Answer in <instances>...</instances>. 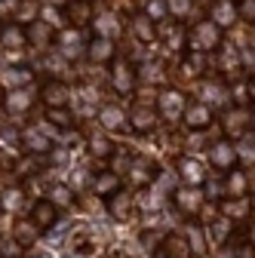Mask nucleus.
Listing matches in <instances>:
<instances>
[{"label": "nucleus", "instance_id": "obj_16", "mask_svg": "<svg viewBox=\"0 0 255 258\" xmlns=\"http://www.w3.org/2000/svg\"><path fill=\"white\" fill-rule=\"evenodd\" d=\"M126 120H130V126L136 129V133H154L157 129V120H160V114H157V108H133L130 114H126Z\"/></svg>", "mask_w": 255, "mask_h": 258}, {"label": "nucleus", "instance_id": "obj_9", "mask_svg": "<svg viewBox=\"0 0 255 258\" xmlns=\"http://www.w3.org/2000/svg\"><path fill=\"white\" fill-rule=\"evenodd\" d=\"M209 19L221 28V31H228L240 22L237 16V0H212L209 4Z\"/></svg>", "mask_w": 255, "mask_h": 258}, {"label": "nucleus", "instance_id": "obj_43", "mask_svg": "<svg viewBox=\"0 0 255 258\" xmlns=\"http://www.w3.org/2000/svg\"><path fill=\"white\" fill-rule=\"evenodd\" d=\"M166 10H169V13L181 22V19L190 13V0H166Z\"/></svg>", "mask_w": 255, "mask_h": 258}, {"label": "nucleus", "instance_id": "obj_30", "mask_svg": "<svg viewBox=\"0 0 255 258\" xmlns=\"http://www.w3.org/2000/svg\"><path fill=\"white\" fill-rule=\"evenodd\" d=\"M252 123V117L243 111V108H237L234 105V111L231 114H225V133H231V136H237V133H246V126Z\"/></svg>", "mask_w": 255, "mask_h": 258}, {"label": "nucleus", "instance_id": "obj_1", "mask_svg": "<svg viewBox=\"0 0 255 258\" xmlns=\"http://www.w3.org/2000/svg\"><path fill=\"white\" fill-rule=\"evenodd\" d=\"M225 37H221V28L212 19H200L194 28L187 31V49H197V52H212L221 49Z\"/></svg>", "mask_w": 255, "mask_h": 258}, {"label": "nucleus", "instance_id": "obj_4", "mask_svg": "<svg viewBox=\"0 0 255 258\" xmlns=\"http://www.w3.org/2000/svg\"><path fill=\"white\" fill-rule=\"evenodd\" d=\"M61 16H65V22L71 28H80L83 31L95 19V0H68V4L61 7Z\"/></svg>", "mask_w": 255, "mask_h": 258}, {"label": "nucleus", "instance_id": "obj_28", "mask_svg": "<svg viewBox=\"0 0 255 258\" xmlns=\"http://www.w3.org/2000/svg\"><path fill=\"white\" fill-rule=\"evenodd\" d=\"M31 80V71L25 68V64H16V68H4V74H0V83H4L7 89H19Z\"/></svg>", "mask_w": 255, "mask_h": 258}, {"label": "nucleus", "instance_id": "obj_46", "mask_svg": "<svg viewBox=\"0 0 255 258\" xmlns=\"http://www.w3.org/2000/svg\"><path fill=\"white\" fill-rule=\"evenodd\" d=\"M160 240H163V234H157V231H145V234H142V246L151 249V252L160 249Z\"/></svg>", "mask_w": 255, "mask_h": 258}, {"label": "nucleus", "instance_id": "obj_19", "mask_svg": "<svg viewBox=\"0 0 255 258\" xmlns=\"http://www.w3.org/2000/svg\"><path fill=\"white\" fill-rule=\"evenodd\" d=\"M92 190L99 194L102 200H108L114 190H120V172H108V169L95 172V178H92Z\"/></svg>", "mask_w": 255, "mask_h": 258}, {"label": "nucleus", "instance_id": "obj_35", "mask_svg": "<svg viewBox=\"0 0 255 258\" xmlns=\"http://www.w3.org/2000/svg\"><path fill=\"white\" fill-rule=\"evenodd\" d=\"M0 206H4V212H19L25 206V187H7L0 194Z\"/></svg>", "mask_w": 255, "mask_h": 258}, {"label": "nucleus", "instance_id": "obj_29", "mask_svg": "<svg viewBox=\"0 0 255 258\" xmlns=\"http://www.w3.org/2000/svg\"><path fill=\"white\" fill-rule=\"evenodd\" d=\"M206 52H197V49H187L184 52V61H181V71L187 74V77H203V71H206V58H203Z\"/></svg>", "mask_w": 255, "mask_h": 258}, {"label": "nucleus", "instance_id": "obj_54", "mask_svg": "<svg viewBox=\"0 0 255 258\" xmlns=\"http://www.w3.org/2000/svg\"><path fill=\"white\" fill-rule=\"evenodd\" d=\"M19 258H25V255H19Z\"/></svg>", "mask_w": 255, "mask_h": 258}, {"label": "nucleus", "instance_id": "obj_40", "mask_svg": "<svg viewBox=\"0 0 255 258\" xmlns=\"http://www.w3.org/2000/svg\"><path fill=\"white\" fill-rule=\"evenodd\" d=\"M166 43H169L172 49H181V46L187 43V31H184V25H181V22H175V25L166 31Z\"/></svg>", "mask_w": 255, "mask_h": 258}, {"label": "nucleus", "instance_id": "obj_34", "mask_svg": "<svg viewBox=\"0 0 255 258\" xmlns=\"http://www.w3.org/2000/svg\"><path fill=\"white\" fill-rule=\"evenodd\" d=\"M89 154L99 157V160H108V157L117 154V145H114L108 136H92V139H89Z\"/></svg>", "mask_w": 255, "mask_h": 258}, {"label": "nucleus", "instance_id": "obj_55", "mask_svg": "<svg viewBox=\"0 0 255 258\" xmlns=\"http://www.w3.org/2000/svg\"><path fill=\"white\" fill-rule=\"evenodd\" d=\"M74 258H77V255H74Z\"/></svg>", "mask_w": 255, "mask_h": 258}, {"label": "nucleus", "instance_id": "obj_15", "mask_svg": "<svg viewBox=\"0 0 255 258\" xmlns=\"http://www.w3.org/2000/svg\"><path fill=\"white\" fill-rule=\"evenodd\" d=\"M55 46H58L61 58L80 55V49H83V34H80V28H71V25H68L61 34H55Z\"/></svg>", "mask_w": 255, "mask_h": 258}, {"label": "nucleus", "instance_id": "obj_25", "mask_svg": "<svg viewBox=\"0 0 255 258\" xmlns=\"http://www.w3.org/2000/svg\"><path fill=\"white\" fill-rule=\"evenodd\" d=\"M225 187H228V197H243V194L249 190V175H246V169H228V181H225Z\"/></svg>", "mask_w": 255, "mask_h": 258}, {"label": "nucleus", "instance_id": "obj_32", "mask_svg": "<svg viewBox=\"0 0 255 258\" xmlns=\"http://www.w3.org/2000/svg\"><path fill=\"white\" fill-rule=\"evenodd\" d=\"M37 234H40V228H37V224L31 221V218H28V221H19V224H16V231H13V237H16L25 249H31V246L37 243Z\"/></svg>", "mask_w": 255, "mask_h": 258}, {"label": "nucleus", "instance_id": "obj_21", "mask_svg": "<svg viewBox=\"0 0 255 258\" xmlns=\"http://www.w3.org/2000/svg\"><path fill=\"white\" fill-rule=\"evenodd\" d=\"M52 37H55V34H52V28H49L46 19H37L34 25H28V43H34V46H49V43H55Z\"/></svg>", "mask_w": 255, "mask_h": 258}, {"label": "nucleus", "instance_id": "obj_47", "mask_svg": "<svg viewBox=\"0 0 255 258\" xmlns=\"http://www.w3.org/2000/svg\"><path fill=\"white\" fill-rule=\"evenodd\" d=\"M0 139H4L7 145H19L22 129H16V126H0Z\"/></svg>", "mask_w": 255, "mask_h": 258}, {"label": "nucleus", "instance_id": "obj_51", "mask_svg": "<svg viewBox=\"0 0 255 258\" xmlns=\"http://www.w3.org/2000/svg\"><path fill=\"white\" fill-rule=\"evenodd\" d=\"M4 92H7V86H4V83H0V102H4Z\"/></svg>", "mask_w": 255, "mask_h": 258}, {"label": "nucleus", "instance_id": "obj_52", "mask_svg": "<svg viewBox=\"0 0 255 258\" xmlns=\"http://www.w3.org/2000/svg\"><path fill=\"white\" fill-rule=\"evenodd\" d=\"M55 4H61V7H65V4H68V0H55Z\"/></svg>", "mask_w": 255, "mask_h": 258}, {"label": "nucleus", "instance_id": "obj_7", "mask_svg": "<svg viewBox=\"0 0 255 258\" xmlns=\"http://www.w3.org/2000/svg\"><path fill=\"white\" fill-rule=\"evenodd\" d=\"M40 102L46 108H68V102H71V86L65 80H55V77L46 80L43 89H40Z\"/></svg>", "mask_w": 255, "mask_h": 258}, {"label": "nucleus", "instance_id": "obj_12", "mask_svg": "<svg viewBox=\"0 0 255 258\" xmlns=\"http://www.w3.org/2000/svg\"><path fill=\"white\" fill-rule=\"evenodd\" d=\"M19 142H22V148H25L28 154H34V157H43V154L52 151V139H49L46 133H40V129H34V126H25Z\"/></svg>", "mask_w": 255, "mask_h": 258}, {"label": "nucleus", "instance_id": "obj_23", "mask_svg": "<svg viewBox=\"0 0 255 258\" xmlns=\"http://www.w3.org/2000/svg\"><path fill=\"white\" fill-rule=\"evenodd\" d=\"M99 123L105 126V129H123L126 123V111L120 108V105H105L102 111H99Z\"/></svg>", "mask_w": 255, "mask_h": 258}, {"label": "nucleus", "instance_id": "obj_6", "mask_svg": "<svg viewBox=\"0 0 255 258\" xmlns=\"http://www.w3.org/2000/svg\"><path fill=\"white\" fill-rule=\"evenodd\" d=\"M184 105H187V99H184V92H181V89H172V86H166V89H160V95H157V114H160V117H166V120H175V117H181Z\"/></svg>", "mask_w": 255, "mask_h": 258}, {"label": "nucleus", "instance_id": "obj_13", "mask_svg": "<svg viewBox=\"0 0 255 258\" xmlns=\"http://www.w3.org/2000/svg\"><path fill=\"white\" fill-rule=\"evenodd\" d=\"M130 28H133L136 40H139V43H145V46H151V43H157V40H160V31H157V22H151V19L142 13V10L133 16Z\"/></svg>", "mask_w": 255, "mask_h": 258}, {"label": "nucleus", "instance_id": "obj_27", "mask_svg": "<svg viewBox=\"0 0 255 258\" xmlns=\"http://www.w3.org/2000/svg\"><path fill=\"white\" fill-rule=\"evenodd\" d=\"M187 246H190V255H197V258H206L209 246H206V231L200 228V224H190L187 228Z\"/></svg>", "mask_w": 255, "mask_h": 258}, {"label": "nucleus", "instance_id": "obj_48", "mask_svg": "<svg viewBox=\"0 0 255 258\" xmlns=\"http://www.w3.org/2000/svg\"><path fill=\"white\" fill-rule=\"evenodd\" d=\"M246 89H249V102H255V77L246 83Z\"/></svg>", "mask_w": 255, "mask_h": 258}, {"label": "nucleus", "instance_id": "obj_17", "mask_svg": "<svg viewBox=\"0 0 255 258\" xmlns=\"http://www.w3.org/2000/svg\"><path fill=\"white\" fill-rule=\"evenodd\" d=\"M157 255H163V258H190L187 237H184V234H166V237L160 240V249H157Z\"/></svg>", "mask_w": 255, "mask_h": 258}, {"label": "nucleus", "instance_id": "obj_18", "mask_svg": "<svg viewBox=\"0 0 255 258\" xmlns=\"http://www.w3.org/2000/svg\"><path fill=\"white\" fill-rule=\"evenodd\" d=\"M108 203V212H111V218H117V221H123V218H130V209H133V194L130 190H114L111 197L105 200Z\"/></svg>", "mask_w": 255, "mask_h": 258}, {"label": "nucleus", "instance_id": "obj_50", "mask_svg": "<svg viewBox=\"0 0 255 258\" xmlns=\"http://www.w3.org/2000/svg\"><path fill=\"white\" fill-rule=\"evenodd\" d=\"M34 258H52V255H49V252H37Z\"/></svg>", "mask_w": 255, "mask_h": 258}, {"label": "nucleus", "instance_id": "obj_53", "mask_svg": "<svg viewBox=\"0 0 255 258\" xmlns=\"http://www.w3.org/2000/svg\"><path fill=\"white\" fill-rule=\"evenodd\" d=\"M0 215H4V206H0Z\"/></svg>", "mask_w": 255, "mask_h": 258}, {"label": "nucleus", "instance_id": "obj_41", "mask_svg": "<svg viewBox=\"0 0 255 258\" xmlns=\"http://www.w3.org/2000/svg\"><path fill=\"white\" fill-rule=\"evenodd\" d=\"M234 148H237V157H240V154L246 157V166H255V136H246V133H243V142L234 145Z\"/></svg>", "mask_w": 255, "mask_h": 258}, {"label": "nucleus", "instance_id": "obj_10", "mask_svg": "<svg viewBox=\"0 0 255 258\" xmlns=\"http://www.w3.org/2000/svg\"><path fill=\"white\" fill-rule=\"evenodd\" d=\"M209 163L215 166V169H234L237 166V148H234V142H212L209 145Z\"/></svg>", "mask_w": 255, "mask_h": 258}, {"label": "nucleus", "instance_id": "obj_33", "mask_svg": "<svg viewBox=\"0 0 255 258\" xmlns=\"http://www.w3.org/2000/svg\"><path fill=\"white\" fill-rule=\"evenodd\" d=\"M178 172L184 175V181H187V184H203V181H206L203 166L197 163V160H190V157H184L181 163H178Z\"/></svg>", "mask_w": 255, "mask_h": 258}, {"label": "nucleus", "instance_id": "obj_37", "mask_svg": "<svg viewBox=\"0 0 255 258\" xmlns=\"http://www.w3.org/2000/svg\"><path fill=\"white\" fill-rule=\"evenodd\" d=\"M142 13H145L151 22H157V25H160V22L169 16V10H166V0H142Z\"/></svg>", "mask_w": 255, "mask_h": 258}, {"label": "nucleus", "instance_id": "obj_2", "mask_svg": "<svg viewBox=\"0 0 255 258\" xmlns=\"http://www.w3.org/2000/svg\"><path fill=\"white\" fill-rule=\"evenodd\" d=\"M172 203H175V209H178L181 215L194 218V215H200V212H203L206 194H203V187H200V184H184V187H175V190H172Z\"/></svg>", "mask_w": 255, "mask_h": 258}, {"label": "nucleus", "instance_id": "obj_22", "mask_svg": "<svg viewBox=\"0 0 255 258\" xmlns=\"http://www.w3.org/2000/svg\"><path fill=\"white\" fill-rule=\"evenodd\" d=\"M40 13H43V4L40 0H19V10H16V22L19 25H34L37 19H40Z\"/></svg>", "mask_w": 255, "mask_h": 258}, {"label": "nucleus", "instance_id": "obj_31", "mask_svg": "<svg viewBox=\"0 0 255 258\" xmlns=\"http://www.w3.org/2000/svg\"><path fill=\"white\" fill-rule=\"evenodd\" d=\"M209 234H212V240H215V243H228V240L234 237V218H228V215L212 218Z\"/></svg>", "mask_w": 255, "mask_h": 258}, {"label": "nucleus", "instance_id": "obj_5", "mask_svg": "<svg viewBox=\"0 0 255 258\" xmlns=\"http://www.w3.org/2000/svg\"><path fill=\"white\" fill-rule=\"evenodd\" d=\"M181 120H184V126L190 133H203V129H209L215 123V114H212V108L206 102H194V105H184Z\"/></svg>", "mask_w": 255, "mask_h": 258}, {"label": "nucleus", "instance_id": "obj_26", "mask_svg": "<svg viewBox=\"0 0 255 258\" xmlns=\"http://www.w3.org/2000/svg\"><path fill=\"white\" fill-rule=\"evenodd\" d=\"M249 209H252V200L246 197V194H243V197H228L225 203H221V212H225L228 218H234V221H240L243 215H249Z\"/></svg>", "mask_w": 255, "mask_h": 258}, {"label": "nucleus", "instance_id": "obj_20", "mask_svg": "<svg viewBox=\"0 0 255 258\" xmlns=\"http://www.w3.org/2000/svg\"><path fill=\"white\" fill-rule=\"evenodd\" d=\"M0 105H7V111H10V114H22V111H28V108H31V95H28V89H25V86H19V89L4 92V102H0Z\"/></svg>", "mask_w": 255, "mask_h": 258}, {"label": "nucleus", "instance_id": "obj_3", "mask_svg": "<svg viewBox=\"0 0 255 258\" xmlns=\"http://www.w3.org/2000/svg\"><path fill=\"white\" fill-rule=\"evenodd\" d=\"M136 86H139V71L126 58H114L111 61V89L117 95H133Z\"/></svg>", "mask_w": 255, "mask_h": 258}, {"label": "nucleus", "instance_id": "obj_24", "mask_svg": "<svg viewBox=\"0 0 255 258\" xmlns=\"http://www.w3.org/2000/svg\"><path fill=\"white\" fill-rule=\"evenodd\" d=\"M43 120H46L52 129H58V133H68V129L74 126V114H71L68 108H46Z\"/></svg>", "mask_w": 255, "mask_h": 258}, {"label": "nucleus", "instance_id": "obj_39", "mask_svg": "<svg viewBox=\"0 0 255 258\" xmlns=\"http://www.w3.org/2000/svg\"><path fill=\"white\" fill-rule=\"evenodd\" d=\"M25 255V246L16 237H0V258H19Z\"/></svg>", "mask_w": 255, "mask_h": 258}, {"label": "nucleus", "instance_id": "obj_45", "mask_svg": "<svg viewBox=\"0 0 255 258\" xmlns=\"http://www.w3.org/2000/svg\"><path fill=\"white\" fill-rule=\"evenodd\" d=\"M231 102H234L237 108H243V105L249 102V89H246V83H234V86H231Z\"/></svg>", "mask_w": 255, "mask_h": 258}, {"label": "nucleus", "instance_id": "obj_49", "mask_svg": "<svg viewBox=\"0 0 255 258\" xmlns=\"http://www.w3.org/2000/svg\"><path fill=\"white\" fill-rule=\"evenodd\" d=\"M249 243H252V249H255V228L249 231Z\"/></svg>", "mask_w": 255, "mask_h": 258}, {"label": "nucleus", "instance_id": "obj_8", "mask_svg": "<svg viewBox=\"0 0 255 258\" xmlns=\"http://www.w3.org/2000/svg\"><path fill=\"white\" fill-rule=\"evenodd\" d=\"M86 58L92 61V64H111L114 58H117V43L111 40V37H92L89 43H86Z\"/></svg>", "mask_w": 255, "mask_h": 258}, {"label": "nucleus", "instance_id": "obj_42", "mask_svg": "<svg viewBox=\"0 0 255 258\" xmlns=\"http://www.w3.org/2000/svg\"><path fill=\"white\" fill-rule=\"evenodd\" d=\"M237 16L246 25H255V0H237Z\"/></svg>", "mask_w": 255, "mask_h": 258}, {"label": "nucleus", "instance_id": "obj_44", "mask_svg": "<svg viewBox=\"0 0 255 258\" xmlns=\"http://www.w3.org/2000/svg\"><path fill=\"white\" fill-rule=\"evenodd\" d=\"M19 0H0V22H16Z\"/></svg>", "mask_w": 255, "mask_h": 258}, {"label": "nucleus", "instance_id": "obj_38", "mask_svg": "<svg viewBox=\"0 0 255 258\" xmlns=\"http://www.w3.org/2000/svg\"><path fill=\"white\" fill-rule=\"evenodd\" d=\"M157 175V166H148L145 160H136L133 163V184H145Z\"/></svg>", "mask_w": 255, "mask_h": 258}, {"label": "nucleus", "instance_id": "obj_36", "mask_svg": "<svg viewBox=\"0 0 255 258\" xmlns=\"http://www.w3.org/2000/svg\"><path fill=\"white\" fill-rule=\"evenodd\" d=\"M49 200L58 206V209H71L74 206V190L68 184H52L49 187Z\"/></svg>", "mask_w": 255, "mask_h": 258}, {"label": "nucleus", "instance_id": "obj_11", "mask_svg": "<svg viewBox=\"0 0 255 258\" xmlns=\"http://www.w3.org/2000/svg\"><path fill=\"white\" fill-rule=\"evenodd\" d=\"M28 218L34 221L40 231H49V228H55V221H58V206H55L49 197H43V200H37L34 206H31Z\"/></svg>", "mask_w": 255, "mask_h": 258}, {"label": "nucleus", "instance_id": "obj_14", "mask_svg": "<svg viewBox=\"0 0 255 258\" xmlns=\"http://www.w3.org/2000/svg\"><path fill=\"white\" fill-rule=\"evenodd\" d=\"M0 46H4V49L28 46V28L19 25V22H4V25H0Z\"/></svg>", "mask_w": 255, "mask_h": 258}]
</instances>
